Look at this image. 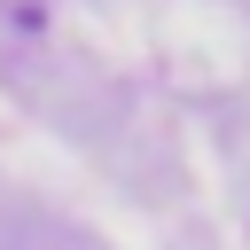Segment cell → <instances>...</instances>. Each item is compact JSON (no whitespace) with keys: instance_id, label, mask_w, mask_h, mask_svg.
<instances>
[]
</instances>
